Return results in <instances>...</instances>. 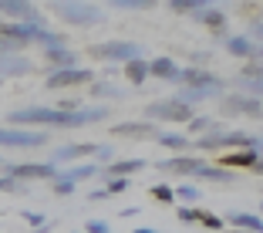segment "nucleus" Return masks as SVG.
<instances>
[{
	"instance_id": "f257e3e1",
	"label": "nucleus",
	"mask_w": 263,
	"mask_h": 233,
	"mask_svg": "<svg viewBox=\"0 0 263 233\" xmlns=\"http://www.w3.org/2000/svg\"><path fill=\"white\" fill-rule=\"evenodd\" d=\"M108 109L105 105H81L78 112H58V109H44V105H27V109H17L7 115L10 129H21V125H51V129H81V125L91 122H105Z\"/></svg>"
},
{
	"instance_id": "f03ea898",
	"label": "nucleus",
	"mask_w": 263,
	"mask_h": 233,
	"mask_svg": "<svg viewBox=\"0 0 263 233\" xmlns=\"http://www.w3.org/2000/svg\"><path fill=\"white\" fill-rule=\"evenodd\" d=\"M51 10H54L64 24H74V27H95V24L105 21L101 7L81 4V0H58V4H51Z\"/></svg>"
},
{
	"instance_id": "7ed1b4c3",
	"label": "nucleus",
	"mask_w": 263,
	"mask_h": 233,
	"mask_svg": "<svg viewBox=\"0 0 263 233\" xmlns=\"http://www.w3.org/2000/svg\"><path fill=\"white\" fill-rule=\"evenodd\" d=\"M88 55L98 58V61L128 64V61H135V58H142V44H132V41H105V44H95Z\"/></svg>"
},
{
	"instance_id": "20e7f679",
	"label": "nucleus",
	"mask_w": 263,
	"mask_h": 233,
	"mask_svg": "<svg viewBox=\"0 0 263 233\" xmlns=\"http://www.w3.org/2000/svg\"><path fill=\"white\" fill-rule=\"evenodd\" d=\"M159 172H165V176H179V179H193L196 172L206 166V159L202 155H193V152H182V155H165V159H159Z\"/></svg>"
},
{
	"instance_id": "39448f33",
	"label": "nucleus",
	"mask_w": 263,
	"mask_h": 233,
	"mask_svg": "<svg viewBox=\"0 0 263 233\" xmlns=\"http://www.w3.org/2000/svg\"><path fill=\"white\" fill-rule=\"evenodd\" d=\"M47 142L44 129H10V125H0V149H37Z\"/></svg>"
},
{
	"instance_id": "423d86ee",
	"label": "nucleus",
	"mask_w": 263,
	"mask_h": 233,
	"mask_svg": "<svg viewBox=\"0 0 263 233\" xmlns=\"http://www.w3.org/2000/svg\"><path fill=\"white\" fill-rule=\"evenodd\" d=\"M196 112L189 109V105H182V101L176 98H162V101H152V105H145V118H152V122H189Z\"/></svg>"
},
{
	"instance_id": "0eeeda50",
	"label": "nucleus",
	"mask_w": 263,
	"mask_h": 233,
	"mask_svg": "<svg viewBox=\"0 0 263 233\" xmlns=\"http://www.w3.org/2000/svg\"><path fill=\"white\" fill-rule=\"evenodd\" d=\"M91 81H95V71L91 68H81V64L47 71V78H44L47 88H81V85H91Z\"/></svg>"
},
{
	"instance_id": "6e6552de",
	"label": "nucleus",
	"mask_w": 263,
	"mask_h": 233,
	"mask_svg": "<svg viewBox=\"0 0 263 233\" xmlns=\"http://www.w3.org/2000/svg\"><path fill=\"white\" fill-rule=\"evenodd\" d=\"M219 112H223L226 118H263V101L260 98H250V95H226V98H219Z\"/></svg>"
},
{
	"instance_id": "1a4fd4ad",
	"label": "nucleus",
	"mask_w": 263,
	"mask_h": 233,
	"mask_svg": "<svg viewBox=\"0 0 263 233\" xmlns=\"http://www.w3.org/2000/svg\"><path fill=\"white\" fill-rule=\"evenodd\" d=\"M0 169H4L7 179H17V183H24V179H54L58 176V169L51 163H0Z\"/></svg>"
},
{
	"instance_id": "9d476101",
	"label": "nucleus",
	"mask_w": 263,
	"mask_h": 233,
	"mask_svg": "<svg viewBox=\"0 0 263 233\" xmlns=\"http://www.w3.org/2000/svg\"><path fill=\"white\" fill-rule=\"evenodd\" d=\"M226 55L243 58V61H256V64H263V44L250 41L247 34H226Z\"/></svg>"
},
{
	"instance_id": "9b49d317",
	"label": "nucleus",
	"mask_w": 263,
	"mask_h": 233,
	"mask_svg": "<svg viewBox=\"0 0 263 233\" xmlns=\"http://www.w3.org/2000/svg\"><path fill=\"white\" fill-rule=\"evenodd\" d=\"M182 88H213V92L223 95L226 81L219 75H213L209 68H182Z\"/></svg>"
},
{
	"instance_id": "f8f14e48",
	"label": "nucleus",
	"mask_w": 263,
	"mask_h": 233,
	"mask_svg": "<svg viewBox=\"0 0 263 233\" xmlns=\"http://www.w3.org/2000/svg\"><path fill=\"white\" fill-rule=\"evenodd\" d=\"M85 155H95V146L91 142H71V146H61L51 152V166H61V169H68L71 163H78V159H85Z\"/></svg>"
},
{
	"instance_id": "ddd939ff",
	"label": "nucleus",
	"mask_w": 263,
	"mask_h": 233,
	"mask_svg": "<svg viewBox=\"0 0 263 233\" xmlns=\"http://www.w3.org/2000/svg\"><path fill=\"white\" fill-rule=\"evenodd\" d=\"M148 78H159V81H169V85H182V68L172 58L159 55L148 61Z\"/></svg>"
},
{
	"instance_id": "4468645a",
	"label": "nucleus",
	"mask_w": 263,
	"mask_h": 233,
	"mask_svg": "<svg viewBox=\"0 0 263 233\" xmlns=\"http://www.w3.org/2000/svg\"><path fill=\"white\" fill-rule=\"evenodd\" d=\"M34 71V61L27 55H0V81L4 78H24Z\"/></svg>"
},
{
	"instance_id": "2eb2a0df",
	"label": "nucleus",
	"mask_w": 263,
	"mask_h": 233,
	"mask_svg": "<svg viewBox=\"0 0 263 233\" xmlns=\"http://www.w3.org/2000/svg\"><path fill=\"white\" fill-rule=\"evenodd\" d=\"M256 159H260V155L250 152V149H233V152H223V155H219L216 166H219V169H230V172H240V169H253Z\"/></svg>"
},
{
	"instance_id": "dca6fc26",
	"label": "nucleus",
	"mask_w": 263,
	"mask_h": 233,
	"mask_svg": "<svg viewBox=\"0 0 263 233\" xmlns=\"http://www.w3.org/2000/svg\"><path fill=\"white\" fill-rule=\"evenodd\" d=\"M196 21H199L202 27H209L216 38H226V24H230V17H226L223 7H213V4H206V7L196 14Z\"/></svg>"
},
{
	"instance_id": "f3484780",
	"label": "nucleus",
	"mask_w": 263,
	"mask_h": 233,
	"mask_svg": "<svg viewBox=\"0 0 263 233\" xmlns=\"http://www.w3.org/2000/svg\"><path fill=\"white\" fill-rule=\"evenodd\" d=\"M111 132L122 135V139H155L162 129L152 122H118V125H111Z\"/></svg>"
},
{
	"instance_id": "a211bd4d",
	"label": "nucleus",
	"mask_w": 263,
	"mask_h": 233,
	"mask_svg": "<svg viewBox=\"0 0 263 233\" xmlns=\"http://www.w3.org/2000/svg\"><path fill=\"white\" fill-rule=\"evenodd\" d=\"M226 223H233V230H243V233H263V217L260 213L233 210L230 217H226Z\"/></svg>"
},
{
	"instance_id": "6ab92c4d",
	"label": "nucleus",
	"mask_w": 263,
	"mask_h": 233,
	"mask_svg": "<svg viewBox=\"0 0 263 233\" xmlns=\"http://www.w3.org/2000/svg\"><path fill=\"white\" fill-rule=\"evenodd\" d=\"M139 169H145V159H115L108 169H101V176H111V179H128L135 176Z\"/></svg>"
},
{
	"instance_id": "aec40b11",
	"label": "nucleus",
	"mask_w": 263,
	"mask_h": 233,
	"mask_svg": "<svg viewBox=\"0 0 263 233\" xmlns=\"http://www.w3.org/2000/svg\"><path fill=\"white\" fill-rule=\"evenodd\" d=\"M44 61L51 64L47 71H58V68H74V64H78V55L71 51L68 44H61V47H51V51H44Z\"/></svg>"
},
{
	"instance_id": "412c9836",
	"label": "nucleus",
	"mask_w": 263,
	"mask_h": 233,
	"mask_svg": "<svg viewBox=\"0 0 263 233\" xmlns=\"http://www.w3.org/2000/svg\"><path fill=\"white\" fill-rule=\"evenodd\" d=\"M58 176L61 179H68V183H81V179H95V176H101V169L88 159V163H78V166H68V169H58Z\"/></svg>"
},
{
	"instance_id": "4be33fe9",
	"label": "nucleus",
	"mask_w": 263,
	"mask_h": 233,
	"mask_svg": "<svg viewBox=\"0 0 263 233\" xmlns=\"http://www.w3.org/2000/svg\"><path fill=\"white\" fill-rule=\"evenodd\" d=\"M155 142H159L162 149H172L176 155H182V152H189V149H193V139H189V135H182V132H159V135H155Z\"/></svg>"
},
{
	"instance_id": "5701e85b",
	"label": "nucleus",
	"mask_w": 263,
	"mask_h": 233,
	"mask_svg": "<svg viewBox=\"0 0 263 233\" xmlns=\"http://www.w3.org/2000/svg\"><path fill=\"white\" fill-rule=\"evenodd\" d=\"M88 98H118V101H122L125 88L111 85V81H91V85H88Z\"/></svg>"
},
{
	"instance_id": "b1692460",
	"label": "nucleus",
	"mask_w": 263,
	"mask_h": 233,
	"mask_svg": "<svg viewBox=\"0 0 263 233\" xmlns=\"http://www.w3.org/2000/svg\"><path fill=\"white\" fill-rule=\"evenodd\" d=\"M122 75L128 78L132 85H145V78H148V61L145 58H135V61H128V64H122Z\"/></svg>"
},
{
	"instance_id": "393cba45",
	"label": "nucleus",
	"mask_w": 263,
	"mask_h": 233,
	"mask_svg": "<svg viewBox=\"0 0 263 233\" xmlns=\"http://www.w3.org/2000/svg\"><path fill=\"white\" fill-rule=\"evenodd\" d=\"M196 179H209V183H236V172H230V169H219V166H202L199 172H196Z\"/></svg>"
},
{
	"instance_id": "a878e982",
	"label": "nucleus",
	"mask_w": 263,
	"mask_h": 233,
	"mask_svg": "<svg viewBox=\"0 0 263 233\" xmlns=\"http://www.w3.org/2000/svg\"><path fill=\"white\" fill-rule=\"evenodd\" d=\"M209 0H169V14H179V17H186V14H199L202 7H206Z\"/></svg>"
},
{
	"instance_id": "bb28decb",
	"label": "nucleus",
	"mask_w": 263,
	"mask_h": 233,
	"mask_svg": "<svg viewBox=\"0 0 263 233\" xmlns=\"http://www.w3.org/2000/svg\"><path fill=\"white\" fill-rule=\"evenodd\" d=\"M213 122H216V118H209V115H193L186 122V129H189L186 135H189V139H199V135H206L209 129H213Z\"/></svg>"
},
{
	"instance_id": "cd10ccee",
	"label": "nucleus",
	"mask_w": 263,
	"mask_h": 233,
	"mask_svg": "<svg viewBox=\"0 0 263 233\" xmlns=\"http://www.w3.org/2000/svg\"><path fill=\"white\" fill-rule=\"evenodd\" d=\"M115 159H118V152H115L111 146H95V155H91V163L98 166V169H108V166L115 163Z\"/></svg>"
},
{
	"instance_id": "c85d7f7f",
	"label": "nucleus",
	"mask_w": 263,
	"mask_h": 233,
	"mask_svg": "<svg viewBox=\"0 0 263 233\" xmlns=\"http://www.w3.org/2000/svg\"><path fill=\"white\" fill-rule=\"evenodd\" d=\"M172 193H176V200H182V203H199L202 200V193H199L196 183H182V186H176Z\"/></svg>"
},
{
	"instance_id": "c756f323",
	"label": "nucleus",
	"mask_w": 263,
	"mask_h": 233,
	"mask_svg": "<svg viewBox=\"0 0 263 233\" xmlns=\"http://www.w3.org/2000/svg\"><path fill=\"white\" fill-rule=\"evenodd\" d=\"M148 196H152V200H159V203H169V206L176 203V193H172L169 183H155V186L148 189Z\"/></svg>"
},
{
	"instance_id": "7c9ffc66",
	"label": "nucleus",
	"mask_w": 263,
	"mask_h": 233,
	"mask_svg": "<svg viewBox=\"0 0 263 233\" xmlns=\"http://www.w3.org/2000/svg\"><path fill=\"white\" fill-rule=\"evenodd\" d=\"M101 179H105V186H101V189H105L108 196H118V193H125V189L132 186V179H111V176H101Z\"/></svg>"
},
{
	"instance_id": "2f4dec72",
	"label": "nucleus",
	"mask_w": 263,
	"mask_h": 233,
	"mask_svg": "<svg viewBox=\"0 0 263 233\" xmlns=\"http://www.w3.org/2000/svg\"><path fill=\"white\" fill-rule=\"evenodd\" d=\"M111 7H115V10H152L155 4H152V0H115Z\"/></svg>"
},
{
	"instance_id": "473e14b6",
	"label": "nucleus",
	"mask_w": 263,
	"mask_h": 233,
	"mask_svg": "<svg viewBox=\"0 0 263 233\" xmlns=\"http://www.w3.org/2000/svg\"><path fill=\"white\" fill-rule=\"evenodd\" d=\"M236 85L243 88V95H250V98H260V101H263V78H260V81H243V78H236Z\"/></svg>"
},
{
	"instance_id": "72a5a7b5",
	"label": "nucleus",
	"mask_w": 263,
	"mask_h": 233,
	"mask_svg": "<svg viewBox=\"0 0 263 233\" xmlns=\"http://www.w3.org/2000/svg\"><path fill=\"white\" fill-rule=\"evenodd\" d=\"M236 78H243V81H260V78H263V64H256V61H247V68H243Z\"/></svg>"
},
{
	"instance_id": "f704fd0d",
	"label": "nucleus",
	"mask_w": 263,
	"mask_h": 233,
	"mask_svg": "<svg viewBox=\"0 0 263 233\" xmlns=\"http://www.w3.org/2000/svg\"><path fill=\"white\" fill-rule=\"evenodd\" d=\"M247 38L263 44V17H250V27H247Z\"/></svg>"
},
{
	"instance_id": "c9c22d12",
	"label": "nucleus",
	"mask_w": 263,
	"mask_h": 233,
	"mask_svg": "<svg viewBox=\"0 0 263 233\" xmlns=\"http://www.w3.org/2000/svg\"><path fill=\"white\" fill-rule=\"evenodd\" d=\"M199 206H179V210H176V217L179 220H182V223H199Z\"/></svg>"
},
{
	"instance_id": "e433bc0d",
	"label": "nucleus",
	"mask_w": 263,
	"mask_h": 233,
	"mask_svg": "<svg viewBox=\"0 0 263 233\" xmlns=\"http://www.w3.org/2000/svg\"><path fill=\"white\" fill-rule=\"evenodd\" d=\"M0 193H27V183H17V179L0 176Z\"/></svg>"
},
{
	"instance_id": "4c0bfd02",
	"label": "nucleus",
	"mask_w": 263,
	"mask_h": 233,
	"mask_svg": "<svg viewBox=\"0 0 263 233\" xmlns=\"http://www.w3.org/2000/svg\"><path fill=\"white\" fill-rule=\"evenodd\" d=\"M24 47L21 41H10V38H0V55H24Z\"/></svg>"
},
{
	"instance_id": "58836bf2",
	"label": "nucleus",
	"mask_w": 263,
	"mask_h": 233,
	"mask_svg": "<svg viewBox=\"0 0 263 233\" xmlns=\"http://www.w3.org/2000/svg\"><path fill=\"white\" fill-rule=\"evenodd\" d=\"M51 189H54L58 196H71V193H74V183H68V179L54 176V179H51Z\"/></svg>"
},
{
	"instance_id": "ea45409f",
	"label": "nucleus",
	"mask_w": 263,
	"mask_h": 233,
	"mask_svg": "<svg viewBox=\"0 0 263 233\" xmlns=\"http://www.w3.org/2000/svg\"><path fill=\"white\" fill-rule=\"evenodd\" d=\"M21 217H24V223H31L34 230H41V226L47 223V217H44V213H34V210H21Z\"/></svg>"
},
{
	"instance_id": "a19ab883",
	"label": "nucleus",
	"mask_w": 263,
	"mask_h": 233,
	"mask_svg": "<svg viewBox=\"0 0 263 233\" xmlns=\"http://www.w3.org/2000/svg\"><path fill=\"white\" fill-rule=\"evenodd\" d=\"M199 223L206 226V230H223V220H219L216 213H206V210L199 213Z\"/></svg>"
},
{
	"instance_id": "79ce46f5",
	"label": "nucleus",
	"mask_w": 263,
	"mask_h": 233,
	"mask_svg": "<svg viewBox=\"0 0 263 233\" xmlns=\"http://www.w3.org/2000/svg\"><path fill=\"white\" fill-rule=\"evenodd\" d=\"M85 233H111V223H108V220H88Z\"/></svg>"
},
{
	"instance_id": "37998d69",
	"label": "nucleus",
	"mask_w": 263,
	"mask_h": 233,
	"mask_svg": "<svg viewBox=\"0 0 263 233\" xmlns=\"http://www.w3.org/2000/svg\"><path fill=\"white\" fill-rule=\"evenodd\" d=\"M91 200H95V203H101V200H108V193H105V189H95Z\"/></svg>"
},
{
	"instance_id": "c03bdc74",
	"label": "nucleus",
	"mask_w": 263,
	"mask_h": 233,
	"mask_svg": "<svg viewBox=\"0 0 263 233\" xmlns=\"http://www.w3.org/2000/svg\"><path fill=\"white\" fill-rule=\"evenodd\" d=\"M250 172H256V176H263V155H260V159H256V166H253V169H250Z\"/></svg>"
},
{
	"instance_id": "a18cd8bd",
	"label": "nucleus",
	"mask_w": 263,
	"mask_h": 233,
	"mask_svg": "<svg viewBox=\"0 0 263 233\" xmlns=\"http://www.w3.org/2000/svg\"><path fill=\"white\" fill-rule=\"evenodd\" d=\"M132 233H159L155 226H139V230H132Z\"/></svg>"
},
{
	"instance_id": "49530a36",
	"label": "nucleus",
	"mask_w": 263,
	"mask_h": 233,
	"mask_svg": "<svg viewBox=\"0 0 263 233\" xmlns=\"http://www.w3.org/2000/svg\"><path fill=\"white\" fill-rule=\"evenodd\" d=\"M0 34H4V17H0Z\"/></svg>"
},
{
	"instance_id": "de8ad7c7",
	"label": "nucleus",
	"mask_w": 263,
	"mask_h": 233,
	"mask_svg": "<svg viewBox=\"0 0 263 233\" xmlns=\"http://www.w3.org/2000/svg\"><path fill=\"white\" fill-rule=\"evenodd\" d=\"M230 233H243V230H230Z\"/></svg>"
},
{
	"instance_id": "09e8293b",
	"label": "nucleus",
	"mask_w": 263,
	"mask_h": 233,
	"mask_svg": "<svg viewBox=\"0 0 263 233\" xmlns=\"http://www.w3.org/2000/svg\"><path fill=\"white\" fill-rule=\"evenodd\" d=\"M74 233H85V230H74Z\"/></svg>"
},
{
	"instance_id": "8fccbe9b",
	"label": "nucleus",
	"mask_w": 263,
	"mask_h": 233,
	"mask_svg": "<svg viewBox=\"0 0 263 233\" xmlns=\"http://www.w3.org/2000/svg\"><path fill=\"white\" fill-rule=\"evenodd\" d=\"M260 213H263V203H260Z\"/></svg>"
},
{
	"instance_id": "3c124183",
	"label": "nucleus",
	"mask_w": 263,
	"mask_h": 233,
	"mask_svg": "<svg viewBox=\"0 0 263 233\" xmlns=\"http://www.w3.org/2000/svg\"><path fill=\"white\" fill-rule=\"evenodd\" d=\"M0 163H4V159H0Z\"/></svg>"
}]
</instances>
